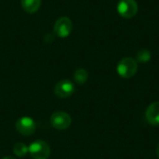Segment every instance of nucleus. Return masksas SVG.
Here are the masks:
<instances>
[{
  "instance_id": "f257e3e1",
  "label": "nucleus",
  "mask_w": 159,
  "mask_h": 159,
  "mask_svg": "<svg viewBox=\"0 0 159 159\" xmlns=\"http://www.w3.org/2000/svg\"><path fill=\"white\" fill-rule=\"evenodd\" d=\"M28 153L34 159H48L50 156V147L48 143L38 140L28 146Z\"/></svg>"
},
{
  "instance_id": "f03ea898",
  "label": "nucleus",
  "mask_w": 159,
  "mask_h": 159,
  "mask_svg": "<svg viewBox=\"0 0 159 159\" xmlns=\"http://www.w3.org/2000/svg\"><path fill=\"white\" fill-rule=\"evenodd\" d=\"M138 70L137 61L132 58L122 59L116 67L117 74L123 78H130L135 75Z\"/></svg>"
},
{
  "instance_id": "7ed1b4c3",
  "label": "nucleus",
  "mask_w": 159,
  "mask_h": 159,
  "mask_svg": "<svg viewBox=\"0 0 159 159\" xmlns=\"http://www.w3.org/2000/svg\"><path fill=\"white\" fill-rule=\"evenodd\" d=\"M49 121H50L51 126L55 129L64 130V129H67L71 126L72 118L69 116V114L62 112V111H58L51 115Z\"/></svg>"
},
{
  "instance_id": "20e7f679",
  "label": "nucleus",
  "mask_w": 159,
  "mask_h": 159,
  "mask_svg": "<svg viewBox=\"0 0 159 159\" xmlns=\"http://www.w3.org/2000/svg\"><path fill=\"white\" fill-rule=\"evenodd\" d=\"M73 30V22L68 17H61L54 24V34L60 38H66Z\"/></svg>"
},
{
  "instance_id": "39448f33",
  "label": "nucleus",
  "mask_w": 159,
  "mask_h": 159,
  "mask_svg": "<svg viewBox=\"0 0 159 159\" xmlns=\"http://www.w3.org/2000/svg\"><path fill=\"white\" fill-rule=\"evenodd\" d=\"M117 12L121 17L130 19L138 12V4L135 0H120L117 4Z\"/></svg>"
},
{
  "instance_id": "423d86ee",
  "label": "nucleus",
  "mask_w": 159,
  "mask_h": 159,
  "mask_svg": "<svg viewBox=\"0 0 159 159\" xmlns=\"http://www.w3.org/2000/svg\"><path fill=\"white\" fill-rule=\"evenodd\" d=\"M17 131L23 136L33 135L36 129V124L34 120L29 116H22L19 118L15 124Z\"/></svg>"
},
{
  "instance_id": "0eeeda50",
  "label": "nucleus",
  "mask_w": 159,
  "mask_h": 159,
  "mask_svg": "<svg viewBox=\"0 0 159 159\" xmlns=\"http://www.w3.org/2000/svg\"><path fill=\"white\" fill-rule=\"evenodd\" d=\"M75 90L74 83L69 79H62L59 81L54 89V92L57 97L61 99H65L74 94Z\"/></svg>"
},
{
  "instance_id": "6e6552de",
  "label": "nucleus",
  "mask_w": 159,
  "mask_h": 159,
  "mask_svg": "<svg viewBox=\"0 0 159 159\" xmlns=\"http://www.w3.org/2000/svg\"><path fill=\"white\" fill-rule=\"evenodd\" d=\"M147 122L153 126H159V101L151 103L145 112Z\"/></svg>"
},
{
  "instance_id": "1a4fd4ad",
  "label": "nucleus",
  "mask_w": 159,
  "mask_h": 159,
  "mask_svg": "<svg viewBox=\"0 0 159 159\" xmlns=\"http://www.w3.org/2000/svg\"><path fill=\"white\" fill-rule=\"evenodd\" d=\"M20 6L26 13L34 14L39 9L41 0H20Z\"/></svg>"
},
{
  "instance_id": "9d476101",
  "label": "nucleus",
  "mask_w": 159,
  "mask_h": 159,
  "mask_svg": "<svg viewBox=\"0 0 159 159\" xmlns=\"http://www.w3.org/2000/svg\"><path fill=\"white\" fill-rule=\"evenodd\" d=\"M88 78H89V74L83 68L77 69L74 74V79H75V82L77 85H80V86L84 85L88 81Z\"/></svg>"
},
{
  "instance_id": "9b49d317",
  "label": "nucleus",
  "mask_w": 159,
  "mask_h": 159,
  "mask_svg": "<svg viewBox=\"0 0 159 159\" xmlns=\"http://www.w3.org/2000/svg\"><path fill=\"white\" fill-rule=\"evenodd\" d=\"M152 54L148 49H141L140 51H138V53L136 54V61L141 62V63H146L151 60Z\"/></svg>"
},
{
  "instance_id": "f8f14e48",
  "label": "nucleus",
  "mask_w": 159,
  "mask_h": 159,
  "mask_svg": "<svg viewBox=\"0 0 159 159\" xmlns=\"http://www.w3.org/2000/svg\"><path fill=\"white\" fill-rule=\"evenodd\" d=\"M13 153L19 157H23L28 154V146L23 143H18L13 146Z\"/></svg>"
},
{
  "instance_id": "ddd939ff",
  "label": "nucleus",
  "mask_w": 159,
  "mask_h": 159,
  "mask_svg": "<svg viewBox=\"0 0 159 159\" xmlns=\"http://www.w3.org/2000/svg\"><path fill=\"white\" fill-rule=\"evenodd\" d=\"M157 157H158L159 158V143L157 144Z\"/></svg>"
},
{
  "instance_id": "4468645a",
  "label": "nucleus",
  "mask_w": 159,
  "mask_h": 159,
  "mask_svg": "<svg viewBox=\"0 0 159 159\" xmlns=\"http://www.w3.org/2000/svg\"><path fill=\"white\" fill-rule=\"evenodd\" d=\"M2 159H15V158H13L12 157H3Z\"/></svg>"
}]
</instances>
